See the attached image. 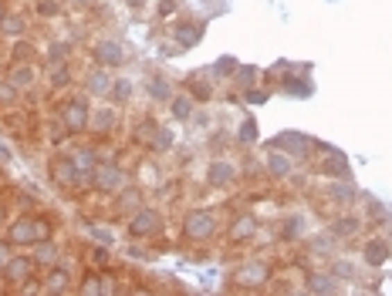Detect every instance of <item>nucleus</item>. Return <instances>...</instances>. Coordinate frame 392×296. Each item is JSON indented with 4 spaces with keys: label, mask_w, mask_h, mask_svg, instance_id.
Here are the masks:
<instances>
[{
    "label": "nucleus",
    "mask_w": 392,
    "mask_h": 296,
    "mask_svg": "<svg viewBox=\"0 0 392 296\" xmlns=\"http://www.w3.org/2000/svg\"><path fill=\"white\" fill-rule=\"evenodd\" d=\"M48 236H51L48 222L34 219V216H21V219L10 222V229H7V243H14V246H34V243L48 239Z\"/></svg>",
    "instance_id": "f257e3e1"
},
{
    "label": "nucleus",
    "mask_w": 392,
    "mask_h": 296,
    "mask_svg": "<svg viewBox=\"0 0 392 296\" xmlns=\"http://www.w3.org/2000/svg\"><path fill=\"white\" fill-rule=\"evenodd\" d=\"M183 236L189 243H207L216 236V216L210 209H193L183 219Z\"/></svg>",
    "instance_id": "f03ea898"
},
{
    "label": "nucleus",
    "mask_w": 392,
    "mask_h": 296,
    "mask_svg": "<svg viewBox=\"0 0 392 296\" xmlns=\"http://www.w3.org/2000/svg\"><path fill=\"white\" fill-rule=\"evenodd\" d=\"M61 124L68 128V135L88 131V128H92V108H88V101L85 98L65 101V108H61Z\"/></svg>",
    "instance_id": "7ed1b4c3"
},
{
    "label": "nucleus",
    "mask_w": 392,
    "mask_h": 296,
    "mask_svg": "<svg viewBox=\"0 0 392 296\" xmlns=\"http://www.w3.org/2000/svg\"><path fill=\"white\" fill-rule=\"evenodd\" d=\"M126 185H129L126 169H119L115 162H102V165H99V172H95V189H99L102 196H119Z\"/></svg>",
    "instance_id": "20e7f679"
},
{
    "label": "nucleus",
    "mask_w": 392,
    "mask_h": 296,
    "mask_svg": "<svg viewBox=\"0 0 392 296\" xmlns=\"http://www.w3.org/2000/svg\"><path fill=\"white\" fill-rule=\"evenodd\" d=\"M159 232H162V216H159L156 209L142 205L139 212H132V219H129L132 239H149V236H159Z\"/></svg>",
    "instance_id": "39448f33"
},
{
    "label": "nucleus",
    "mask_w": 392,
    "mask_h": 296,
    "mask_svg": "<svg viewBox=\"0 0 392 296\" xmlns=\"http://www.w3.org/2000/svg\"><path fill=\"white\" fill-rule=\"evenodd\" d=\"M92 57H95V64H102V68H122L126 48H122V41L105 37V41H99V44L92 48Z\"/></svg>",
    "instance_id": "423d86ee"
},
{
    "label": "nucleus",
    "mask_w": 392,
    "mask_h": 296,
    "mask_svg": "<svg viewBox=\"0 0 392 296\" xmlns=\"http://www.w3.org/2000/svg\"><path fill=\"white\" fill-rule=\"evenodd\" d=\"M71 162L78 169V185H95V172H99V151L95 148H75Z\"/></svg>",
    "instance_id": "0eeeda50"
},
{
    "label": "nucleus",
    "mask_w": 392,
    "mask_h": 296,
    "mask_svg": "<svg viewBox=\"0 0 392 296\" xmlns=\"http://www.w3.org/2000/svg\"><path fill=\"white\" fill-rule=\"evenodd\" d=\"M267 148H281V151H288L291 158H301V155H308L312 138H308V135H301V131H281V135H274V138H271V145H267Z\"/></svg>",
    "instance_id": "6e6552de"
},
{
    "label": "nucleus",
    "mask_w": 392,
    "mask_h": 296,
    "mask_svg": "<svg viewBox=\"0 0 392 296\" xmlns=\"http://www.w3.org/2000/svg\"><path fill=\"white\" fill-rule=\"evenodd\" d=\"M207 182L213 189H230L237 182V165L227 162V158H213L207 165Z\"/></svg>",
    "instance_id": "1a4fd4ad"
},
{
    "label": "nucleus",
    "mask_w": 392,
    "mask_h": 296,
    "mask_svg": "<svg viewBox=\"0 0 392 296\" xmlns=\"http://www.w3.org/2000/svg\"><path fill=\"white\" fill-rule=\"evenodd\" d=\"M186 95L193 101H210L213 98V74L210 71H189L186 74Z\"/></svg>",
    "instance_id": "9d476101"
},
{
    "label": "nucleus",
    "mask_w": 392,
    "mask_h": 296,
    "mask_svg": "<svg viewBox=\"0 0 392 296\" xmlns=\"http://www.w3.org/2000/svg\"><path fill=\"white\" fill-rule=\"evenodd\" d=\"M271 279V270H267V263H261V259H250L247 266H240L234 276L237 286H264Z\"/></svg>",
    "instance_id": "9b49d317"
},
{
    "label": "nucleus",
    "mask_w": 392,
    "mask_h": 296,
    "mask_svg": "<svg viewBox=\"0 0 392 296\" xmlns=\"http://www.w3.org/2000/svg\"><path fill=\"white\" fill-rule=\"evenodd\" d=\"M305 293H312V296L339 293V276H332V272H308L305 276Z\"/></svg>",
    "instance_id": "f8f14e48"
},
{
    "label": "nucleus",
    "mask_w": 392,
    "mask_h": 296,
    "mask_svg": "<svg viewBox=\"0 0 392 296\" xmlns=\"http://www.w3.org/2000/svg\"><path fill=\"white\" fill-rule=\"evenodd\" d=\"M362 259L368 266H386L392 259V246L386 243V236H372L366 246H362Z\"/></svg>",
    "instance_id": "ddd939ff"
},
{
    "label": "nucleus",
    "mask_w": 392,
    "mask_h": 296,
    "mask_svg": "<svg viewBox=\"0 0 392 296\" xmlns=\"http://www.w3.org/2000/svg\"><path fill=\"white\" fill-rule=\"evenodd\" d=\"M264 165H267V175H271V178H288V175L294 172V158H291L288 151H281V148H271L267 158H264Z\"/></svg>",
    "instance_id": "4468645a"
},
{
    "label": "nucleus",
    "mask_w": 392,
    "mask_h": 296,
    "mask_svg": "<svg viewBox=\"0 0 392 296\" xmlns=\"http://www.w3.org/2000/svg\"><path fill=\"white\" fill-rule=\"evenodd\" d=\"M51 178H54V185H65V189L78 185V169H75L71 155H68V158H54L51 162Z\"/></svg>",
    "instance_id": "2eb2a0df"
},
{
    "label": "nucleus",
    "mask_w": 392,
    "mask_h": 296,
    "mask_svg": "<svg viewBox=\"0 0 392 296\" xmlns=\"http://www.w3.org/2000/svg\"><path fill=\"white\" fill-rule=\"evenodd\" d=\"M85 88H88V98H108V88H112V74H108L102 64H99L95 71H88V77H85Z\"/></svg>",
    "instance_id": "dca6fc26"
},
{
    "label": "nucleus",
    "mask_w": 392,
    "mask_h": 296,
    "mask_svg": "<svg viewBox=\"0 0 392 296\" xmlns=\"http://www.w3.org/2000/svg\"><path fill=\"white\" fill-rule=\"evenodd\" d=\"M31 270H34V256L31 259L27 256H10L7 266H3V276H7V283H27Z\"/></svg>",
    "instance_id": "f3484780"
},
{
    "label": "nucleus",
    "mask_w": 392,
    "mask_h": 296,
    "mask_svg": "<svg viewBox=\"0 0 392 296\" xmlns=\"http://www.w3.org/2000/svg\"><path fill=\"white\" fill-rule=\"evenodd\" d=\"M328 232H332L339 243H341V239H352V236H359V232H362V219H359V216H339V219H332Z\"/></svg>",
    "instance_id": "a211bd4d"
},
{
    "label": "nucleus",
    "mask_w": 392,
    "mask_h": 296,
    "mask_svg": "<svg viewBox=\"0 0 392 296\" xmlns=\"http://www.w3.org/2000/svg\"><path fill=\"white\" fill-rule=\"evenodd\" d=\"M254 232H257V219L254 216H237L230 222V229H227L230 243H247V239H254Z\"/></svg>",
    "instance_id": "6ab92c4d"
},
{
    "label": "nucleus",
    "mask_w": 392,
    "mask_h": 296,
    "mask_svg": "<svg viewBox=\"0 0 392 296\" xmlns=\"http://www.w3.org/2000/svg\"><path fill=\"white\" fill-rule=\"evenodd\" d=\"M173 37H176L180 48H193V44L203 37V24H196V21H180V24L173 27Z\"/></svg>",
    "instance_id": "aec40b11"
},
{
    "label": "nucleus",
    "mask_w": 392,
    "mask_h": 296,
    "mask_svg": "<svg viewBox=\"0 0 392 296\" xmlns=\"http://www.w3.org/2000/svg\"><path fill=\"white\" fill-rule=\"evenodd\" d=\"M328 198L339 202V205H352V202L359 198V189L352 185V178H335V182L328 185Z\"/></svg>",
    "instance_id": "412c9836"
},
{
    "label": "nucleus",
    "mask_w": 392,
    "mask_h": 296,
    "mask_svg": "<svg viewBox=\"0 0 392 296\" xmlns=\"http://www.w3.org/2000/svg\"><path fill=\"white\" fill-rule=\"evenodd\" d=\"M92 128L95 131H115L119 128V111L112 108V104H105V108H99V111H92Z\"/></svg>",
    "instance_id": "4be33fe9"
},
{
    "label": "nucleus",
    "mask_w": 392,
    "mask_h": 296,
    "mask_svg": "<svg viewBox=\"0 0 392 296\" xmlns=\"http://www.w3.org/2000/svg\"><path fill=\"white\" fill-rule=\"evenodd\" d=\"M115 209H119V212H139V209H142V189L126 185V189L115 196Z\"/></svg>",
    "instance_id": "5701e85b"
},
{
    "label": "nucleus",
    "mask_w": 392,
    "mask_h": 296,
    "mask_svg": "<svg viewBox=\"0 0 392 296\" xmlns=\"http://www.w3.org/2000/svg\"><path fill=\"white\" fill-rule=\"evenodd\" d=\"M193 111H196V101L189 98V95H173V101H169V115L176 118V122H189L193 118Z\"/></svg>",
    "instance_id": "b1692460"
},
{
    "label": "nucleus",
    "mask_w": 392,
    "mask_h": 296,
    "mask_svg": "<svg viewBox=\"0 0 392 296\" xmlns=\"http://www.w3.org/2000/svg\"><path fill=\"white\" fill-rule=\"evenodd\" d=\"M325 175H332V178H352V169H348V162H345V155H341L339 148H332V155L325 162Z\"/></svg>",
    "instance_id": "393cba45"
},
{
    "label": "nucleus",
    "mask_w": 392,
    "mask_h": 296,
    "mask_svg": "<svg viewBox=\"0 0 392 296\" xmlns=\"http://www.w3.org/2000/svg\"><path fill=\"white\" fill-rule=\"evenodd\" d=\"M146 91H149L153 101H173V88H169V81H166L162 74H153V77L146 81Z\"/></svg>",
    "instance_id": "a878e982"
},
{
    "label": "nucleus",
    "mask_w": 392,
    "mask_h": 296,
    "mask_svg": "<svg viewBox=\"0 0 392 296\" xmlns=\"http://www.w3.org/2000/svg\"><path fill=\"white\" fill-rule=\"evenodd\" d=\"M17 88H31L34 81H37V71H34V64H24V61H17L14 68H10V74H7Z\"/></svg>",
    "instance_id": "bb28decb"
},
{
    "label": "nucleus",
    "mask_w": 392,
    "mask_h": 296,
    "mask_svg": "<svg viewBox=\"0 0 392 296\" xmlns=\"http://www.w3.org/2000/svg\"><path fill=\"white\" fill-rule=\"evenodd\" d=\"M135 95V84H132L129 77H112V88H108V98L115 101V104H122V101H129Z\"/></svg>",
    "instance_id": "cd10ccee"
},
{
    "label": "nucleus",
    "mask_w": 392,
    "mask_h": 296,
    "mask_svg": "<svg viewBox=\"0 0 392 296\" xmlns=\"http://www.w3.org/2000/svg\"><path fill=\"white\" fill-rule=\"evenodd\" d=\"M173 142H176L173 128H169V124H159L156 135H153V142H149V148H153L156 155H162V151H169V148H173Z\"/></svg>",
    "instance_id": "c85d7f7f"
},
{
    "label": "nucleus",
    "mask_w": 392,
    "mask_h": 296,
    "mask_svg": "<svg viewBox=\"0 0 392 296\" xmlns=\"http://www.w3.org/2000/svg\"><path fill=\"white\" fill-rule=\"evenodd\" d=\"M44 290H48V293H68V290H71V276L65 270H51L48 279H44Z\"/></svg>",
    "instance_id": "c756f323"
},
{
    "label": "nucleus",
    "mask_w": 392,
    "mask_h": 296,
    "mask_svg": "<svg viewBox=\"0 0 392 296\" xmlns=\"http://www.w3.org/2000/svg\"><path fill=\"white\" fill-rule=\"evenodd\" d=\"M81 293H85V296L112 293V283H108V279H99V276H85V283H81Z\"/></svg>",
    "instance_id": "7c9ffc66"
},
{
    "label": "nucleus",
    "mask_w": 392,
    "mask_h": 296,
    "mask_svg": "<svg viewBox=\"0 0 392 296\" xmlns=\"http://www.w3.org/2000/svg\"><path fill=\"white\" fill-rule=\"evenodd\" d=\"M0 30H3V34H10V37H21V34L27 30V21H24V17H17V14H7V17L0 21Z\"/></svg>",
    "instance_id": "2f4dec72"
},
{
    "label": "nucleus",
    "mask_w": 392,
    "mask_h": 296,
    "mask_svg": "<svg viewBox=\"0 0 392 296\" xmlns=\"http://www.w3.org/2000/svg\"><path fill=\"white\" fill-rule=\"evenodd\" d=\"M234 77H237V84L247 91V88H254V84H257V68H254V64H250V68H247V64H237Z\"/></svg>",
    "instance_id": "473e14b6"
},
{
    "label": "nucleus",
    "mask_w": 392,
    "mask_h": 296,
    "mask_svg": "<svg viewBox=\"0 0 392 296\" xmlns=\"http://www.w3.org/2000/svg\"><path fill=\"white\" fill-rule=\"evenodd\" d=\"M68 54H71V44H68V41H51V44H48V61H51V64H65Z\"/></svg>",
    "instance_id": "72a5a7b5"
},
{
    "label": "nucleus",
    "mask_w": 392,
    "mask_h": 296,
    "mask_svg": "<svg viewBox=\"0 0 392 296\" xmlns=\"http://www.w3.org/2000/svg\"><path fill=\"white\" fill-rule=\"evenodd\" d=\"M335 246H339V239H335L332 232H325V236H314V239H312V249H314V252H321V256H328V259H332Z\"/></svg>",
    "instance_id": "f704fd0d"
},
{
    "label": "nucleus",
    "mask_w": 392,
    "mask_h": 296,
    "mask_svg": "<svg viewBox=\"0 0 392 296\" xmlns=\"http://www.w3.org/2000/svg\"><path fill=\"white\" fill-rule=\"evenodd\" d=\"M237 142H240V145H254V142H257V122H254V118H244V122H240Z\"/></svg>",
    "instance_id": "c9c22d12"
},
{
    "label": "nucleus",
    "mask_w": 392,
    "mask_h": 296,
    "mask_svg": "<svg viewBox=\"0 0 392 296\" xmlns=\"http://www.w3.org/2000/svg\"><path fill=\"white\" fill-rule=\"evenodd\" d=\"M305 229H308V219H305V216H291V219L284 222V239H301Z\"/></svg>",
    "instance_id": "e433bc0d"
},
{
    "label": "nucleus",
    "mask_w": 392,
    "mask_h": 296,
    "mask_svg": "<svg viewBox=\"0 0 392 296\" xmlns=\"http://www.w3.org/2000/svg\"><path fill=\"white\" fill-rule=\"evenodd\" d=\"M54 259H58V249H54L48 239L34 243V263H54Z\"/></svg>",
    "instance_id": "4c0bfd02"
},
{
    "label": "nucleus",
    "mask_w": 392,
    "mask_h": 296,
    "mask_svg": "<svg viewBox=\"0 0 392 296\" xmlns=\"http://www.w3.org/2000/svg\"><path fill=\"white\" fill-rule=\"evenodd\" d=\"M234 71H237V57H220L210 74H213V77H234Z\"/></svg>",
    "instance_id": "58836bf2"
},
{
    "label": "nucleus",
    "mask_w": 392,
    "mask_h": 296,
    "mask_svg": "<svg viewBox=\"0 0 392 296\" xmlns=\"http://www.w3.org/2000/svg\"><path fill=\"white\" fill-rule=\"evenodd\" d=\"M17 91H21V88H17L10 77L0 81V104H14V101H17Z\"/></svg>",
    "instance_id": "ea45409f"
},
{
    "label": "nucleus",
    "mask_w": 392,
    "mask_h": 296,
    "mask_svg": "<svg viewBox=\"0 0 392 296\" xmlns=\"http://www.w3.org/2000/svg\"><path fill=\"white\" fill-rule=\"evenodd\" d=\"M65 84H71V71H68L65 64H54V71H51V88H65Z\"/></svg>",
    "instance_id": "a19ab883"
},
{
    "label": "nucleus",
    "mask_w": 392,
    "mask_h": 296,
    "mask_svg": "<svg viewBox=\"0 0 392 296\" xmlns=\"http://www.w3.org/2000/svg\"><path fill=\"white\" fill-rule=\"evenodd\" d=\"M156 128H159L156 118H142V124H139V138L149 145V142H153V135H156Z\"/></svg>",
    "instance_id": "79ce46f5"
},
{
    "label": "nucleus",
    "mask_w": 392,
    "mask_h": 296,
    "mask_svg": "<svg viewBox=\"0 0 392 296\" xmlns=\"http://www.w3.org/2000/svg\"><path fill=\"white\" fill-rule=\"evenodd\" d=\"M37 14H41V17H58V14H61V3H54V0H37Z\"/></svg>",
    "instance_id": "37998d69"
},
{
    "label": "nucleus",
    "mask_w": 392,
    "mask_h": 296,
    "mask_svg": "<svg viewBox=\"0 0 392 296\" xmlns=\"http://www.w3.org/2000/svg\"><path fill=\"white\" fill-rule=\"evenodd\" d=\"M332 276H341V279H355V270L341 259H332Z\"/></svg>",
    "instance_id": "c03bdc74"
},
{
    "label": "nucleus",
    "mask_w": 392,
    "mask_h": 296,
    "mask_svg": "<svg viewBox=\"0 0 392 296\" xmlns=\"http://www.w3.org/2000/svg\"><path fill=\"white\" fill-rule=\"evenodd\" d=\"M244 101H247V104H264V101H267V91H261V88H247V91H244Z\"/></svg>",
    "instance_id": "a18cd8bd"
},
{
    "label": "nucleus",
    "mask_w": 392,
    "mask_h": 296,
    "mask_svg": "<svg viewBox=\"0 0 392 296\" xmlns=\"http://www.w3.org/2000/svg\"><path fill=\"white\" fill-rule=\"evenodd\" d=\"M88 232H92V236H95V239H99V243H112V239H115V236H112V232H108V229H102V225H92V229H88Z\"/></svg>",
    "instance_id": "49530a36"
},
{
    "label": "nucleus",
    "mask_w": 392,
    "mask_h": 296,
    "mask_svg": "<svg viewBox=\"0 0 392 296\" xmlns=\"http://www.w3.org/2000/svg\"><path fill=\"white\" fill-rule=\"evenodd\" d=\"M27 57H31V48H27L24 41H21V44L14 48V64H17V61H27Z\"/></svg>",
    "instance_id": "de8ad7c7"
},
{
    "label": "nucleus",
    "mask_w": 392,
    "mask_h": 296,
    "mask_svg": "<svg viewBox=\"0 0 392 296\" xmlns=\"http://www.w3.org/2000/svg\"><path fill=\"white\" fill-rule=\"evenodd\" d=\"M173 10H176V0H162V3H159V14H162V17H169Z\"/></svg>",
    "instance_id": "09e8293b"
},
{
    "label": "nucleus",
    "mask_w": 392,
    "mask_h": 296,
    "mask_svg": "<svg viewBox=\"0 0 392 296\" xmlns=\"http://www.w3.org/2000/svg\"><path fill=\"white\" fill-rule=\"evenodd\" d=\"M10 158H14V151H10V145L0 138V162H10Z\"/></svg>",
    "instance_id": "8fccbe9b"
},
{
    "label": "nucleus",
    "mask_w": 392,
    "mask_h": 296,
    "mask_svg": "<svg viewBox=\"0 0 392 296\" xmlns=\"http://www.w3.org/2000/svg\"><path fill=\"white\" fill-rule=\"evenodd\" d=\"M126 3H129L132 10H142V7H146V0H126Z\"/></svg>",
    "instance_id": "3c124183"
},
{
    "label": "nucleus",
    "mask_w": 392,
    "mask_h": 296,
    "mask_svg": "<svg viewBox=\"0 0 392 296\" xmlns=\"http://www.w3.org/2000/svg\"><path fill=\"white\" fill-rule=\"evenodd\" d=\"M7 259H10V256H7V249H0V272H3V266H7Z\"/></svg>",
    "instance_id": "603ef678"
},
{
    "label": "nucleus",
    "mask_w": 392,
    "mask_h": 296,
    "mask_svg": "<svg viewBox=\"0 0 392 296\" xmlns=\"http://www.w3.org/2000/svg\"><path fill=\"white\" fill-rule=\"evenodd\" d=\"M71 3H75V7H92L95 0H71Z\"/></svg>",
    "instance_id": "864d4df0"
},
{
    "label": "nucleus",
    "mask_w": 392,
    "mask_h": 296,
    "mask_svg": "<svg viewBox=\"0 0 392 296\" xmlns=\"http://www.w3.org/2000/svg\"><path fill=\"white\" fill-rule=\"evenodd\" d=\"M3 17H7V10H3V7H0V21H3Z\"/></svg>",
    "instance_id": "5fc2aeb1"
},
{
    "label": "nucleus",
    "mask_w": 392,
    "mask_h": 296,
    "mask_svg": "<svg viewBox=\"0 0 392 296\" xmlns=\"http://www.w3.org/2000/svg\"><path fill=\"white\" fill-rule=\"evenodd\" d=\"M0 219H3V216H0Z\"/></svg>",
    "instance_id": "6e6d98bb"
}]
</instances>
